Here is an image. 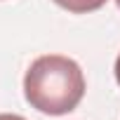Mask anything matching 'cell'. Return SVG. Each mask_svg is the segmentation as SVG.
<instances>
[{"instance_id": "1", "label": "cell", "mask_w": 120, "mask_h": 120, "mask_svg": "<svg viewBox=\"0 0 120 120\" xmlns=\"http://www.w3.org/2000/svg\"><path fill=\"white\" fill-rule=\"evenodd\" d=\"M26 101L45 115L71 113L85 97V75L64 54L38 56L24 75Z\"/></svg>"}, {"instance_id": "2", "label": "cell", "mask_w": 120, "mask_h": 120, "mask_svg": "<svg viewBox=\"0 0 120 120\" xmlns=\"http://www.w3.org/2000/svg\"><path fill=\"white\" fill-rule=\"evenodd\" d=\"M59 7H64L73 14H87V12H97L101 10L108 0H54Z\"/></svg>"}, {"instance_id": "3", "label": "cell", "mask_w": 120, "mask_h": 120, "mask_svg": "<svg viewBox=\"0 0 120 120\" xmlns=\"http://www.w3.org/2000/svg\"><path fill=\"white\" fill-rule=\"evenodd\" d=\"M0 120H26V118L17 115V113H0Z\"/></svg>"}, {"instance_id": "4", "label": "cell", "mask_w": 120, "mask_h": 120, "mask_svg": "<svg viewBox=\"0 0 120 120\" xmlns=\"http://www.w3.org/2000/svg\"><path fill=\"white\" fill-rule=\"evenodd\" d=\"M115 80H118V85H120V54H118V59H115Z\"/></svg>"}, {"instance_id": "5", "label": "cell", "mask_w": 120, "mask_h": 120, "mask_svg": "<svg viewBox=\"0 0 120 120\" xmlns=\"http://www.w3.org/2000/svg\"><path fill=\"white\" fill-rule=\"evenodd\" d=\"M115 3H118V7H120V0H115Z\"/></svg>"}]
</instances>
